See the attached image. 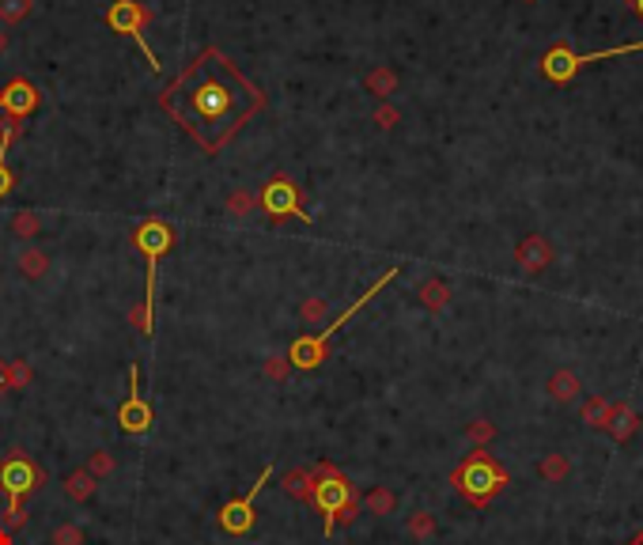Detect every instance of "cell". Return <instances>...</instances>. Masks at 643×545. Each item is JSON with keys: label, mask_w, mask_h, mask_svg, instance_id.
<instances>
[{"label": "cell", "mask_w": 643, "mask_h": 545, "mask_svg": "<svg viewBox=\"0 0 643 545\" xmlns=\"http://www.w3.org/2000/svg\"><path fill=\"white\" fill-rule=\"evenodd\" d=\"M12 186H16V175L8 171L4 156H0V198H8V193H12Z\"/></svg>", "instance_id": "obj_33"}, {"label": "cell", "mask_w": 643, "mask_h": 545, "mask_svg": "<svg viewBox=\"0 0 643 545\" xmlns=\"http://www.w3.org/2000/svg\"><path fill=\"white\" fill-rule=\"evenodd\" d=\"M35 0H0V19L4 23H20L23 16H31Z\"/></svg>", "instance_id": "obj_25"}, {"label": "cell", "mask_w": 643, "mask_h": 545, "mask_svg": "<svg viewBox=\"0 0 643 545\" xmlns=\"http://www.w3.org/2000/svg\"><path fill=\"white\" fill-rule=\"evenodd\" d=\"M624 545H643V530H639V534H632V538H628Z\"/></svg>", "instance_id": "obj_39"}, {"label": "cell", "mask_w": 643, "mask_h": 545, "mask_svg": "<svg viewBox=\"0 0 643 545\" xmlns=\"http://www.w3.org/2000/svg\"><path fill=\"white\" fill-rule=\"evenodd\" d=\"M643 42H628V46H609V50H598V53H576L571 50V42H553V46L541 53V76L549 83H571L583 68L594 65V61H606V58H621V53H639Z\"/></svg>", "instance_id": "obj_7"}, {"label": "cell", "mask_w": 643, "mask_h": 545, "mask_svg": "<svg viewBox=\"0 0 643 545\" xmlns=\"http://www.w3.org/2000/svg\"><path fill=\"white\" fill-rule=\"evenodd\" d=\"M514 265L530 276H541L553 265V243L545 235H522V239L514 243Z\"/></svg>", "instance_id": "obj_12"}, {"label": "cell", "mask_w": 643, "mask_h": 545, "mask_svg": "<svg viewBox=\"0 0 643 545\" xmlns=\"http://www.w3.org/2000/svg\"><path fill=\"white\" fill-rule=\"evenodd\" d=\"M511 481V473L507 466L499 463V458L489 451V447H477L474 455H466L459 466L451 470V485H454V493H459L469 508H477L484 511L492 504V500L504 493Z\"/></svg>", "instance_id": "obj_3"}, {"label": "cell", "mask_w": 643, "mask_h": 545, "mask_svg": "<svg viewBox=\"0 0 643 545\" xmlns=\"http://www.w3.org/2000/svg\"><path fill=\"white\" fill-rule=\"evenodd\" d=\"M435 534H439V523H435L432 511H412V515H409V538L432 541Z\"/></svg>", "instance_id": "obj_22"}, {"label": "cell", "mask_w": 643, "mask_h": 545, "mask_svg": "<svg viewBox=\"0 0 643 545\" xmlns=\"http://www.w3.org/2000/svg\"><path fill=\"white\" fill-rule=\"evenodd\" d=\"M397 273H402V269H397V265H394V269H386V273L379 276V281L371 284V288L364 292L360 300H352V303H349V311H345V315H337L333 323L325 326L322 333H303V338H299V341L288 348V363H292V368H295V371H314V368H318V363H325V353H330V341L337 338V330H341V326H349L352 318L360 315L364 307H367L371 300H375V296H379V292H382L386 284H394V281H397Z\"/></svg>", "instance_id": "obj_4"}, {"label": "cell", "mask_w": 643, "mask_h": 545, "mask_svg": "<svg viewBox=\"0 0 643 545\" xmlns=\"http://www.w3.org/2000/svg\"><path fill=\"white\" fill-rule=\"evenodd\" d=\"M417 296L427 311H443V307L451 303V284L443 281V276H427V281L417 288Z\"/></svg>", "instance_id": "obj_16"}, {"label": "cell", "mask_w": 643, "mask_h": 545, "mask_svg": "<svg viewBox=\"0 0 643 545\" xmlns=\"http://www.w3.org/2000/svg\"><path fill=\"white\" fill-rule=\"evenodd\" d=\"M299 315H303V323H322L325 318V300H307Z\"/></svg>", "instance_id": "obj_31"}, {"label": "cell", "mask_w": 643, "mask_h": 545, "mask_svg": "<svg viewBox=\"0 0 643 545\" xmlns=\"http://www.w3.org/2000/svg\"><path fill=\"white\" fill-rule=\"evenodd\" d=\"M4 394H8V363L0 360V398H4Z\"/></svg>", "instance_id": "obj_36"}, {"label": "cell", "mask_w": 643, "mask_h": 545, "mask_svg": "<svg viewBox=\"0 0 643 545\" xmlns=\"http://www.w3.org/2000/svg\"><path fill=\"white\" fill-rule=\"evenodd\" d=\"M466 440H469V443H477V447H489V443L496 440V424L489 421V417H481V421L466 424Z\"/></svg>", "instance_id": "obj_24"}, {"label": "cell", "mask_w": 643, "mask_h": 545, "mask_svg": "<svg viewBox=\"0 0 643 545\" xmlns=\"http://www.w3.org/2000/svg\"><path fill=\"white\" fill-rule=\"evenodd\" d=\"M31 363L27 360H12L8 363V390H23V386H31Z\"/></svg>", "instance_id": "obj_26"}, {"label": "cell", "mask_w": 643, "mask_h": 545, "mask_svg": "<svg viewBox=\"0 0 643 545\" xmlns=\"http://www.w3.org/2000/svg\"><path fill=\"white\" fill-rule=\"evenodd\" d=\"M609 409H613V401H609V398H602V394H591L587 401L579 405V417H583V424H591V428H598V432H606Z\"/></svg>", "instance_id": "obj_17"}, {"label": "cell", "mask_w": 643, "mask_h": 545, "mask_svg": "<svg viewBox=\"0 0 643 545\" xmlns=\"http://www.w3.org/2000/svg\"><path fill=\"white\" fill-rule=\"evenodd\" d=\"M118 424H122V432H129V436H140V432H148L155 424L152 405L145 401V394H140V368L137 363H129V398L118 409Z\"/></svg>", "instance_id": "obj_11"}, {"label": "cell", "mask_w": 643, "mask_h": 545, "mask_svg": "<svg viewBox=\"0 0 643 545\" xmlns=\"http://www.w3.org/2000/svg\"><path fill=\"white\" fill-rule=\"evenodd\" d=\"M133 243H137L140 254L148 258L145 303L133 311V323H137V330L145 333V338H152V333H155V269H160V261L170 254V246H175V231H170V223H163V220H145L137 228Z\"/></svg>", "instance_id": "obj_5"}, {"label": "cell", "mask_w": 643, "mask_h": 545, "mask_svg": "<svg viewBox=\"0 0 643 545\" xmlns=\"http://www.w3.org/2000/svg\"><path fill=\"white\" fill-rule=\"evenodd\" d=\"M549 398L556 405H576L583 398V383H579V375L571 371V368H561V371H553L549 375Z\"/></svg>", "instance_id": "obj_15"}, {"label": "cell", "mask_w": 643, "mask_h": 545, "mask_svg": "<svg viewBox=\"0 0 643 545\" xmlns=\"http://www.w3.org/2000/svg\"><path fill=\"white\" fill-rule=\"evenodd\" d=\"M95 485H98V481L91 478L88 470H73V473L65 478V493L83 504V500H91V496H95Z\"/></svg>", "instance_id": "obj_20"}, {"label": "cell", "mask_w": 643, "mask_h": 545, "mask_svg": "<svg viewBox=\"0 0 643 545\" xmlns=\"http://www.w3.org/2000/svg\"><path fill=\"white\" fill-rule=\"evenodd\" d=\"M262 213L269 220H288V216L310 220V213H303V193H299V186H295L288 175H273V178L265 182V190H262Z\"/></svg>", "instance_id": "obj_8"}, {"label": "cell", "mask_w": 643, "mask_h": 545, "mask_svg": "<svg viewBox=\"0 0 643 545\" xmlns=\"http://www.w3.org/2000/svg\"><path fill=\"white\" fill-rule=\"evenodd\" d=\"M639 413L632 409L628 401H613V409H609V421H606V432L613 436V443H632L639 436Z\"/></svg>", "instance_id": "obj_14"}, {"label": "cell", "mask_w": 643, "mask_h": 545, "mask_svg": "<svg viewBox=\"0 0 643 545\" xmlns=\"http://www.w3.org/2000/svg\"><path fill=\"white\" fill-rule=\"evenodd\" d=\"M628 4H632V12H636L639 19H643V0H628Z\"/></svg>", "instance_id": "obj_37"}, {"label": "cell", "mask_w": 643, "mask_h": 545, "mask_svg": "<svg viewBox=\"0 0 643 545\" xmlns=\"http://www.w3.org/2000/svg\"><path fill=\"white\" fill-rule=\"evenodd\" d=\"M160 106L178 129L201 144V152L216 156L242 125L265 110V91L242 76L216 46H208L201 50V58L190 61V68H182L167 83Z\"/></svg>", "instance_id": "obj_1"}, {"label": "cell", "mask_w": 643, "mask_h": 545, "mask_svg": "<svg viewBox=\"0 0 643 545\" xmlns=\"http://www.w3.org/2000/svg\"><path fill=\"white\" fill-rule=\"evenodd\" d=\"M367 91H375L379 99H386V95H394V91H397V76L390 73V68H379V73H371V76H367Z\"/></svg>", "instance_id": "obj_23"}, {"label": "cell", "mask_w": 643, "mask_h": 545, "mask_svg": "<svg viewBox=\"0 0 643 545\" xmlns=\"http://www.w3.org/2000/svg\"><path fill=\"white\" fill-rule=\"evenodd\" d=\"M50 545H83V526L76 523H61L50 534Z\"/></svg>", "instance_id": "obj_28"}, {"label": "cell", "mask_w": 643, "mask_h": 545, "mask_svg": "<svg viewBox=\"0 0 643 545\" xmlns=\"http://www.w3.org/2000/svg\"><path fill=\"white\" fill-rule=\"evenodd\" d=\"M0 46H4V38H0Z\"/></svg>", "instance_id": "obj_41"}, {"label": "cell", "mask_w": 643, "mask_h": 545, "mask_svg": "<svg viewBox=\"0 0 643 545\" xmlns=\"http://www.w3.org/2000/svg\"><path fill=\"white\" fill-rule=\"evenodd\" d=\"M522 4H537V0H522Z\"/></svg>", "instance_id": "obj_40"}, {"label": "cell", "mask_w": 643, "mask_h": 545, "mask_svg": "<svg viewBox=\"0 0 643 545\" xmlns=\"http://www.w3.org/2000/svg\"><path fill=\"white\" fill-rule=\"evenodd\" d=\"M397 118H402V114H397L394 106H379V110H375V121L382 125V129H394V125H397Z\"/></svg>", "instance_id": "obj_32"}, {"label": "cell", "mask_w": 643, "mask_h": 545, "mask_svg": "<svg viewBox=\"0 0 643 545\" xmlns=\"http://www.w3.org/2000/svg\"><path fill=\"white\" fill-rule=\"evenodd\" d=\"M20 269H23L27 276H42V273H46V258H42L38 250H27V254L20 258Z\"/></svg>", "instance_id": "obj_29"}, {"label": "cell", "mask_w": 643, "mask_h": 545, "mask_svg": "<svg viewBox=\"0 0 643 545\" xmlns=\"http://www.w3.org/2000/svg\"><path fill=\"white\" fill-rule=\"evenodd\" d=\"M273 478V466H265L262 470V478H257L254 485H250V493L247 496H239V500H227V504L220 508V515H216V523H220V530L223 534H235V538H242L247 530L254 526V500H257V493H262V485Z\"/></svg>", "instance_id": "obj_10"}, {"label": "cell", "mask_w": 643, "mask_h": 545, "mask_svg": "<svg viewBox=\"0 0 643 545\" xmlns=\"http://www.w3.org/2000/svg\"><path fill=\"white\" fill-rule=\"evenodd\" d=\"M46 485V470L27 451H8L0 458V493L8 496V511H4V530H16L23 523V504L27 496H35L38 488Z\"/></svg>", "instance_id": "obj_6"}, {"label": "cell", "mask_w": 643, "mask_h": 545, "mask_svg": "<svg viewBox=\"0 0 643 545\" xmlns=\"http://www.w3.org/2000/svg\"><path fill=\"white\" fill-rule=\"evenodd\" d=\"M247 208H250V198H247V193H235V198H231V213H235V216H242Z\"/></svg>", "instance_id": "obj_34"}, {"label": "cell", "mask_w": 643, "mask_h": 545, "mask_svg": "<svg viewBox=\"0 0 643 545\" xmlns=\"http://www.w3.org/2000/svg\"><path fill=\"white\" fill-rule=\"evenodd\" d=\"M310 485H314V473H310V470H288V473L280 478V488H284V493H288L292 500H303V504L310 500Z\"/></svg>", "instance_id": "obj_18"}, {"label": "cell", "mask_w": 643, "mask_h": 545, "mask_svg": "<svg viewBox=\"0 0 643 545\" xmlns=\"http://www.w3.org/2000/svg\"><path fill=\"white\" fill-rule=\"evenodd\" d=\"M364 508H367L371 515H394V508H397V496H394L386 485H375V488H371V493H364Z\"/></svg>", "instance_id": "obj_21"}, {"label": "cell", "mask_w": 643, "mask_h": 545, "mask_svg": "<svg viewBox=\"0 0 643 545\" xmlns=\"http://www.w3.org/2000/svg\"><path fill=\"white\" fill-rule=\"evenodd\" d=\"M310 473H314V485H310L307 504L325 519V538H330L337 526L356 523V515L364 511V496H360V488H356V481L349 478V473L337 470L333 463L310 466Z\"/></svg>", "instance_id": "obj_2"}, {"label": "cell", "mask_w": 643, "mask_h": 545, "mask_svg": "<svg viewBox=\"0 0 643 545\" xmlns=\"http://www.w3.org/2000/svg\"><path fill=\"white\" fill-rule=\"evenodd\" d=\"M537 473H541V481H549V485H561L568 473H571V463H568V455H561V451H553V455H545L537 463Z\"/></svg>", "instance_id": "obj_19"}, {"label": "cell", "mask_w": 643, "mask_h": 545, "mask_svg": "<svg viewBox=\"0 0 643 545\" xmlns=\"http://www.w3.org/2000/svg\"><path fill=\"white\" fill-rule=\"evenodd\" d=\"M0 545H12V530H0Z\"/></svg>", "instance_id": "obj_38"}, {"label": "cell", "mask_w": 643, "mask_h": 545, "mask_svg": "<svg viewBox=\"0 0 643 545\" xmlns=\"http://www.w3.org/2000/svg\"><path fill=\"white\" fill-rule=\"evenodd\" d=\"M83 470H88L95 481L110 478V473H114V455L110 451H91V458H88V466H83Z\"/></svg>", "instance_id": "obj_27"}, {"label": "cell", "mask_w": 643, "mask_h": 545, "mask_svg": "<svg viewBox=\"0 0 643 545\" xmlns=\"http://www.w3.org/2000/svg\"><path fill=\"white\" fill-rule=\"evenodd\" d=\"M145 19H148V12L137 4V0H114L110 12H106V23H110V31H118V35H129V38H137L140 42V50H145V58L152 65V73H160V61H155V53L152 46L145 42Z\"/></svg>", "instance_id": "obj_9"}, {"label": "cell", "mask_w": 643, "mask_h": 545, "mask_svg": "<svg viewBox=\"0 0 643 545\" xmlns=\"http://www.w3.org/2000/svg\"><path fill=\"white\" fill-rule=\"evenodd\" d=\"M288 371H292V363L284 360V356H269L265 360V375H269V379L280 383V379H288Z\"/></svg>", "instance_id": "obj_30"}, {"label": "cell", "mask_w": 643, "mask_h": 545, "mask_svg": "<svg viewBox=\"0 0 643 545\" xmlns=\"http://www.w3.org/2000/svg\"><path fill=\"white\" fill-rule=\"evenodd\" d=\"M16 228L27 235V231H35V228H38V220H35V216H20V223H16Z\"/></svg>", "instance_id": "obj_35"}, {"label": "cell", "mask_w": 643, "mask_h": 545, "mask_svg": "<svg viewBox=\"0 0 643 545\" xmlns=\"http://www.w3.org/2000/svg\"><path fill=\"white\" fill-rule=\"evenodd\" d=\"M35 106H38V91H35L31 80H12L8 88L0 91V110H4V118H12V121L31 118Z\"/></svg>", "instance_id": "obj_13"}]
</instances>
